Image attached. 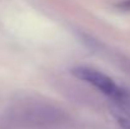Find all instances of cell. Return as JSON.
<instances>
[{
  "mask_svg": "<svg viewBox=\"0 0 130 129\" xmlns=\"http://www.w3.org/2000/svg\"><path fill=\"white\" fill-rule=\"evenodd\" d=\"M112 114L121 129H130V111L123 108L112 110Z\"/></svg>",
  "mask_w": 130,
  "mask_h": 129,
  "instance_id": "obj_2",
  "label": "cell"
},
{
  "mask_svg": "<svg viewBox=\"0 0 130 129\" xmlns=\"http://www.w3.org/2000/svg\"><path fill=\"white\" fill-rule=\"evenodd\" d=\"M17 120L25 128H42L62 124L66 115L62 110L42 103H33L22 105L17 111Z\"/></svg>",
  "mask_w": 130,
  "mask_h": 129,
  "instance_id": "obj_1",
  "label": "cell"
},
{
  "mask_svg": "<svg viewBox=\"0 0 130 129\" xmlns=\"http://www.w3.org/2000/svg\"><path fill=\"white\" fill-rule=\"evenodd\" d=\"M115 8L121 11H130V0H120L115 4Z\"/></svg>",
  "mask_w": 130,
  "mask_h": 129,
  "instance_id": "obj_3",
  "label": "cell"
}]
</instances>
